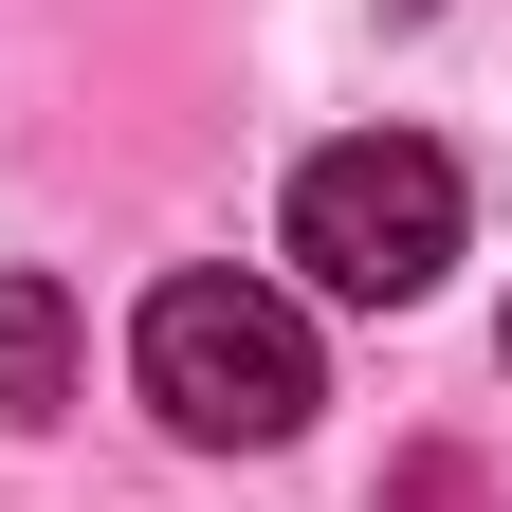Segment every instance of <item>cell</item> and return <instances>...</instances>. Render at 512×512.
Instances as JSON below:
<instances>
[{"label":"cell","mask_w":512,"mask_h":512,"mask_svg":"<svg viewBox=\"0 0 512 512\" xmlns=\"http://www.w3.org/2000/svg\"><path fill=\"white\" fill-rule=\"evenodd\" d=\"M55 403H74V293L0 275V421H55Z\"/></svg>","instance_id":"cell-3"},{"label":"cell","mask_w":512,"mask_h":512,"mask_svg":"<svg viewBox=\"0 0 512 512\" xmlns=\"http://www.w3.org/2000/svg\"><path fill=\"white\" fill-rule=\"evenodd\" d=\"M494 348H512V330H494Z\"/></svg>","instance_id":"cell-4"},{"label":"cell","mask_w":512,"mask_h":512,"mask_svg":"<svg viewBox=\"0 0 512 512\" xmlns=\"http://www.w3.org/2000/svg\"><path fill=\"white\" fill-rule=\"evenodd\" d=\"M128 384H147L165 439H202V458H275V439L330 403V384H311V311L256 293V275H165L147 330H128Z\"/></svg>","instance_id":"cell-1"},{"label":"cell","mask_w":512,"mask_h":512,"mask_svg":"<svg viewBox=\"0 0 512 512\" xmlns=\"http://www.w3.org/2000/svg\"><path fill=\"white\" fill-rule=\"evenodd\" d=\"M275 238H293L311 293H348V311H421L439 275H458V165H439L421 128H348V147L293 165Z\"/></svg>","instance_id":"cell-2"}]
</instances>
